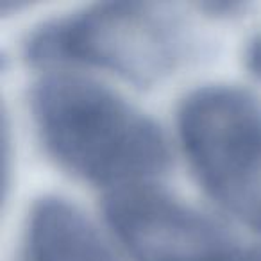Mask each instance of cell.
Returning a JSON list of instances; mask_svg holds the SVG:
<instances>
[{"instance_id": "6da1fadb", "label": "cell", "mask_w": 261, "mask_h": 261, "mask_svg": "<svg viewBox=\"0 0 261 261\" xmlns=\"http://www.w3.org/2000/svg\"><path fill=\"white\" fill-rule=\"evenodd\" d=\"M47 150L79 177L116 192L142 188L168 165L160 127L118 93L73 75L41 81L31 98Z\"/></svg>"}, {"instance_id": "8992f818", "label": "cell", "mask_w": 261, "mask_h": 261, "mask_svg": "<svg viewBox=\"0 0 261 261\" xmlns=\"http://www.w3.org/2000/svg\"><path fill=\"white\" fill-rule=\"evenodd\" d=\"M249 63H250V66L256 70V73H259L261 75V34L256 38V41L250 45Z\"/></svg>"}, {"instance_id": "7a4b0ae2", "label": "cell", "mask_w": 261, "mask_h": 261, "mask_svg": "<svg viewBox=\"0 0 261 261\" xmlns=\"http://www.w3.org/2000/svg\"><path fill=\"white\" fill-rule=\"evenodd\" d=\"M188 34L174 9L116 2L63 16L29 38L27 56L40 63H84L136 83H154L177 68Z\"/></svg>"}, {"instance_id": "3957f363", "label": "cell", "mask_w": 261, "mask_h": 261, "mask_svg": "<svg viewBox=\"0 0 261 261\" xmlns=\"http://www.w3.org/2000/svg\"><path fill=\"white\" fill-rule=\"evenodd\" d=\"M179 136L204 188L232 217L261 229V100L225 84L200 88L179 109Z\"/></svg>"}, {"instance_id": "5b68a950", "label": "cell", "mask_w": 261, "mask_h": 261, "mask_svg": "<svg viewBox=\"0 0 261 261\" xmlns=\"http://www.w3.org/2000/svg\"><path fill=\"white\" fill-rule=\"evenodd\" d=\"M27 261H116L93 224L73 204L45 197L31 210Z\"/></svg>"}, {"instance_id": "277c9868", "label": "cell", "mask_w": 261, "mask_h": 261, "mask_svg": "<svg viewBox=\"0 0 261 261\" xmlns=\"http://www.w3.org/2000/svg\"><path fill=\"white\" fill-rule=\"evenodd\" d=\"M106 211L135 261H261V247L147 186L115 192Z\"/></svg>"}]
</instances>
